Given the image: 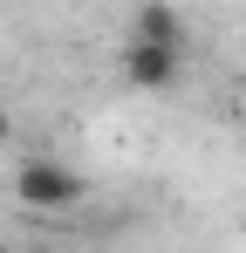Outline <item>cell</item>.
<instances>
[{
	"mask_svg": "<svg viewBox=\"0 0 246 253\" xmlns=\"http://www.w3.org/2000/svg\"><path fill=\"white\" fill-rule=\"evenodd\" d=\"M82 171H69L62 158H21V171H14V199L28 212H69L82 206Z\"/></svg>",
	"mask_w": 246,
	"mask_h": 253,
	"instance_id": "cell-1",
	"label": "cell"
},
{
	"mask_svg": "<svg viewBox=\"0 0 246 253\" xmlns=\"http://www.w3.org/2000/svg\"><path fill=\"white\" fill-rule=\"evenodd\" d=\"M117 76H123L130 89H144V96H164V89H178V76H185V48H164V42H137V35H123Z\"/></svg>",
	"mask_w": 246,
	"mask_h": 253,
	"instance_id": "cell-2",
	"label": "cell"
},
{
	"mask_svg": "<svg viewBox=\"0 0 246 253\" xmlns=\"http://www.w3.org/2000/svg\"><path fill=\"white\" fill-rule=\"evenodd\" d=\"M130 35H137V42L185 48V21H178V7H171V0H144V7L130 14Z\"/></svg>",
	"mask_w": 246,
	"mask_h": 253,
	"instance_id": "cell-3",
	"label": "cell"
},
{
	"mask_svg": "<svg viewBox=\"0 0 246 253\" xmlns=\"http://www.w3.org/2000/svg\"><path fill=\"white\" fill-rule=\"evenodd\" d=\"M0 144H14V117H7V103H0Z\"/></svg>",
	"mask_w": 246,
	"mask_h": 253,
	"instance_id": "cell-4",
	"label": "cell"
},
{
	"mask_svg": "<svg viewBox=\"0 0 246 253\" xmlns=\"http://www.w3.org/2000/svg\"><path fill=\"white\" fill-rule=\"evenodd\" d=\"M233 103H240V124H246V83H240V96H233Z\"/></svg>",
	"mask_w": 246,
	"mask_h": 253,
	"instance_id": "cell-5",
	"label": "cell"
}]
</instances>
